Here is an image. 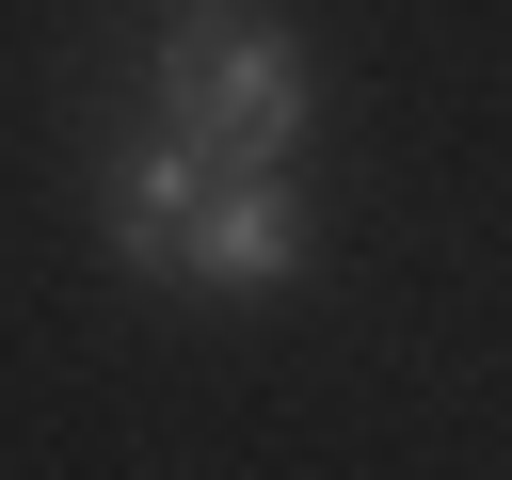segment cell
Listing matches in <instances>:
<instances>
[{
    "mask_svg": "<svg viewBox=\"0 0 512 480\" xmlns=\"http://www.w3.org/2000/svg\"><path fill=\"white\" fill-rule=\"evenodd\" d=\"M144 96H160V144L192 176H288V144H304V32H272L256 0H160Z\"/></svg>",
    "mask_w": 512,
    "mask_h": 480,
    "instance_id": "6da1fadb",
    "label": "cell"
},
{
    "mask_svg": "<svg viewBox=\"0 0 512 480\" xmlns=\"http://www.w3.org/2000/svg\"><path fill=\"white\" fill-rule=\"evenodd\" d=\"M176 272H192V288H288V272H304V192H288V176H208Z\"/></svg>",
    "mask_w": 512,
    "mask_h": 480,
    "instance_id": "7a4b0ae2",
    "label": "cell"
},
{
    "mask_svg": "<svg viewBox=\"0 0 512 480\" xmlns=\"http://www.w3.org/2000/svg\"><path fill=\"white\" fill-rule=\"evenodd\" d=\"M192 192H208V176H192L176 144H128V160L96 176V208H112V256H128V272H176V240H192Z\"/></svg>",
    "mask_w": 512,
    "mask_h": 480,
    "instance_id": "3957f363",
    "label": "cell"
}]
</instances>
